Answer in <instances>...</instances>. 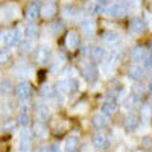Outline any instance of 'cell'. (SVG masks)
<instances>
[{
    "instance_id": "6da1fadb",
    "label": "cell",
    "mask_w": 152,
    "mask_h": 152,
    "mask_svg": "<svg viewBox=\"0 0 152 152\" xmlns=\"http://www.w3.org/2000/svg\"><path fill=\"white\" fill-rule=\"evenodd\" d=\"M20 17V6L14 2H8L0 6V23L8 24Z\"/></svg>"
},
{
    "instance_id": "7a4b0ae2",
    "label": "cell",
    "mask_w": 152,
    "mask_h": 152,
    "mask_svg": "<svg viewBox=\"0 0 152 152\" xmlns=\"http://www.w3.org/2000/svg\"><path fill=\"white\" fill-rule=\"evenodd\" d=\"M24 38V32H23V26H15L12 31H8L5 32V37H3V43L8 46V47H15L18 46Z\"/></svg>"
},
{
    "instance_id": "3957f363",
    "label": "cell",
    "mask_w": 152,
    "mask_h": 152,
    "mask_svg": "<svg viewBox=\"0 0 152 152\" xmlns=\"http://www.w3.org/2000/svg\"><path fill=\"white\" fill-rule=\"evenodd\" d=\"M50 59H52V53H50V49L47 46L41 44L40 47H37V50H35V61L38 62V64L46 66V64H49V62H52Z\"/></svg>"
},
{
    "instance_id": "277c9868",
    "label": "cell",
    "mask_w": 152,
    "mask_h": 152,
    "mask_svg": "<svg viewBox=\"0 0 152 152\" xmlns=\"http://www.w3.org/2000/svg\"><path fill=\"white\" fill-rule=\"evenodd\" d=\"M31 143H32V135L31 131L24 128L18 137V152H29L31 149Z\"/></svg>"
},
{
    "instance_id": "5b68a950",
    "label": "cell",
    "mask_w": 152,
    "mask_h": 152,
    "mask_svg": "<svg viewBox=\"0 0 152 152\" xmlns=\"http://www.w3.org/2000/svg\"><path fill=\"white\" fill-rule=\"evenodd\" d=\"M14 91H15V96L20 100H28L31 97V94H32V88H31V85H29L28 81H21L20 84L15 85V90Z\"/></svg>"
},
{
    "instance_id": "8992f818",
    "label": "cell",
    "mask_w": 152,
    "mask_h": 152,
    "mask_svg": "<svg viewBox=\"0 0 152 152\" xmlns=\"http://www.w3.org/2000/svg\"><path fill=\"white\" fill-rule=\"evenodd\" d=\"M14 73L20 78H31L32 73H34V69L28 64V62H20L14 67Z\"/></svg>"
},
{
    "instance_id": "52a82bcc",
    "label": "cell",
    "mask_w": 152,
    "mask_h": 152,
    "mask_svg": "<svg viewBox=\"0 0 152 152\" xmlns=\"http://www.w3.org/2000/svg\"><path fill=\"white\" fill-rule=\"evenodd\" d=\"M91 143L94 149H105L108 146V137L104 132H96L91 138Z\"/></svg>"
},
{
    "instance_id": "ba28073f",
    "label": "cell",
    "mask_w": 152,
    "mask_h": 152,
    "mask_svg": "<svg viewBox=\"0 0 152 152\" xmlns=\"http://www.w3.org/2000/svg\"><path fill=\"white\" fill-rule=\"evenodd\" d=\"M49 129H47V125L43 122V120H37L34 123V128H32V134L37 137V138H44L47 135Z\"/></svg>"
},
{
    "instance_id": "9c48e42d",
    "label": "cell",
    "mask_w": 152,
    "mask_h": 152,
    "mask_svg": "<svg viewBox=\"0 0 152 152\" xmlns=\"http://www.w3.org/2000/svg\"><path fill=\"white\" fill-rule=\"evenodd\" d=\"M117 110V102L116 99H107L104 100V104L100 105V113H104L105 116H111V114H114Z\"/></svg>"
},
{
    "instance_id": "30bf717a",
    "label": "cell",
    "mask_w": 152,
    "mask_h": 152,
    "mask_svg": "<svg viewBox=\"0 0 152 152\" xmlns=\"http://www.w3.org/2000/svg\"><path fill=\"white\" fill-rule=\"evenodd\" d=\"M56 12V6L53 2H46L41 8H40V14L43 18H52Z\"/></svg>"
},
{
    "instance_id": "8fae6325",
    "label": "cell",
    "mask_w": 152,
    "mask_h": 152,
    "mask_svg": "<svg viewBox=\"0 0 152 152\" xmlns=\"http://www.w3.org/2000/svg\"><path fill=\"white\" fill-rule=\"evenodd\" d=\"M79 145V135L78 134H72L66 138V142H64V149L66 152H75L76 148H78Z\"/></svg>"
},
{
    "instance_id": "7c38bea8",
    "label": "cell",
    "mask_w": 152,
    "mask_h": 152,
    "mask_svg": "<svg viewBox=\"0 0 152 152\" xmlns=\"http://www.w3.org/2000/svg\"><path fill=\"white\" fill-rule=\"evenodd\" d=\"M78 46H79V37H78V34L70 31L67 34V37H66V47L69 50H76Z\"/></svg>"
},
{
    "instance_id": "4fadbf2b",
    "label": "cell",
    "mask_w": 152,
    "mask_h": 152,
    "mask_svg": "<svg viewBox=\"0 0 152 152\" xmlns=\"http://www.w3.org/2000/svg\"><path fill=\"white\" fill-rule=\"evenodd\" d=\"M82 76L87 79V81H94L96 76H97V70L93 64H90V62H87V64H84L82 67Z\"/></svg>"
},
{
    "instance_id": "5bb4252c",
    "label": "cell",
    "mask_w": 152,
    "mask_h": 152,
    "mask_svg": "<svg viewBox=\"0 0 152 152\" xmlns=\"http://www.w3.org/2000/svg\"><path fill=\"white\" fill-rule=\"evenodd\" d=\"M35 114H37V119L38 120H47L49 119V107L44 104V102H38L37 107H35Z\"/></svg>"
},
{
    "instance_id": "9a60e30c",
    "label": "cell",
    "mask_w": 152,
    "mask_h": 152,
    "mask_svg": "<svg viewBox=\"0 0 152 152\" xmlns=\"http://www.w3.org/2000/svg\"><path fill=\"white\" fill-rule=\"evenodd\" d=\"M38 14H40V6H38V3H37V2H31V3L26 6V12H24L26 18L32 21V20L37 18Z\"/></svg>"
},
{
    "instance_id": "2e32d148",
    "label": "cell",
    "mask_w": 152,
    "mask_h": 152,
    "mask_svg": "<svg viewBox=\"0 0 152 152\" xmlns=\"http://www.w3.org/2000/svg\"><path fill=\"white\" fill-rule=\"evenodd\" d=\"M81 31H82V34L85 35V37H91L93 34H94V31H96V26H94V21L93 20H82V23H81Z\"/></svg>"
},
{
    "instance_id": "e0dca14e",
    "label": "cell",
    "mask_w": 152,
    "mask_h": 152,
    "mask_svg": "<svg viewBox=\"0 0 152 152\" xmlns=\"http://www.w3.org/2000/svg\"><path fill=\"white\" fill-rule=\"evenodd\" d=\"M56 90L61 94H69L72 91V85H70V78H61L56 82Z\"/></svg>"
},
{
    "instance_id": "ac0fdd59",
    "label": "cell",
    "mask_w": 152,
    "mask_h": 152,
    "mask_svg": "<svg viewBox=\"0 0 152 152\" xmlns=\"http://www.w3.org/2000/svg\"><path fill=\"white\" fill-rule=\"evenodd\" d=\"M108 125V116H105L104 113H99L93 117V126L96 129H102Z\"/></svg>"
},
{
    "instance_id": "d6986e66",
    "label": "cell",
    "mask_w": 152,
    "mask_h": 152,
    "mask_svg": "<svg viewBox=\"0 0 152 152\" xmlns=\"http://www.w3.org/2000/svg\"><path fill=\"white\" fill-rule=\"evenodd\" d=\"M23 32H24V38L26 40H35L37 38V35H38V29H37V26L34 23H29V24H26V26L23 28Z\"/></svg>"
},
{
    "instance_id": "ffe728a7",
    "label": "cell",
    "mask_w": 152,
    "mask_h": 152,
    "mask_svg": "<svg viewBox=\"0 0 152 152\" xmlns=\"http://www.w3.org/2000/svg\"><path fill=\"white\" fill-rule=\"evenodd\" d=\"M49 34L52 35V37H56V35H59L61 34V31L64 29V23H62L61 20H56V21H53L52 24H49Z\"/></svg>"
},
{
    "instance_id": "44dd1931",
    "label": "cell",
    "mask_w": 152,
    "mask_h": 152,
    "mask_svg": "<svg viewBox=\"0 0 152 152\" xmlns=\"http://www.w3.org/2000/svg\"><path fill=\"white\" fill-rule=\"evenodd\" d=\"M11 91H12V81L11 79L0 81V96H8Z\"/></svg>"
},
{
    "instance_id": "7402d4cb",
    "label": "cell",
    "mask_w": 152,
    "mask_h": 152,
    "mask_svg": "<svg viewBox=\"0 0 152 152\" xmlns=\"http://www.w3.org/2000/svg\"><path fill=\"white\" fill-rule=\"evenodd\" d=\"M62 15H64V18H67V20H73V18H78L79 12L73 6H64L62 8Z\"/></svg>"
},
{
    "instance_id": "603a6c76",
    "label": "cell",
    "mask_w": 152,
    "mask_h": 152,
    "mask_svg": "<svg viewBox=\"0 0 152 152\" xmlns=\"http://www.w3.org/2000/svg\"><path fill=\"white\" fill-rule=\"evenodd\" d=\"M55 94H56V91L52 85H44L41 88V97L46 99V100L47 99H55Z\"/></svg>"
},
{
    "instance_id": "cb8c5ba5",
    "label": "cell",
    "mask_w": 152,
    "mask_h": 152,
    "mask_svg": "<svg viewBox=\"0 0 152 152\" xmlns=\"http://www.w3.org/2000/svg\"><path fill=\"white\" fill-rule=\"evenodd\" d=\"M29 120H31V117H29L28 110H21L18 113V116H17V123H20L21 126H26L29 123Z\"/></svg>"
},
{
    "instance_id": "d4e9b609",
    "label": "cell",
    "mask_w": 152,
    "mask_h": 152,
    "mask_svg": "<svg viewBox=\"0 0 152 152\" xmlns=\"http://www.w3.org/2000/svg\"><path fill=\"white\" fill-rule=\"evenodd\" d=\"M18 46H20V52H21V53H29V52H32L34 41H32V40H23Z\"/></svg>"
},
{
    "instance_id": "484cf974",
    "label": "cell",
    "mask_w": 152,
    "mask_h": 152,
    "mask_svg": "<svg viewBox=\"0 0 152 152\" xmlns=\"http://www.w3.org/2000/svg\"><path fill=\"white\" fill-rule=\"evenodd\" d=\"M91 56H93L96 61H102L104 56H105V50H104V47H94V49L91 50Z\"/></svg>"
},
{
    "instance_id": "4316f807",
    "label": "cell",
    "mask_w": 152,
    "mask_h": 152,
    "mask_svg": "<svg viewBox=\"0 0 152 152\" xmlns=\"http://www.w3.org/2000/svg\"><path fill=\"white\" fill-rule=\"evenodd\" d=\"M87 108H88V105H87L85 102H78V104L72 108V113H73V114H82V113L87 111Z\"/></svg>"
},
{
    "instance_id": "83f0119b",
    "label": "cell",
    "mask_w": 152,
    "mask_h": 152,
    "mask_svg": "<svg viewBox=\"0 0 152 152\" xmlns=\"http://www.w3.org/2000/svg\"><path fill=\"white\" fill-rule=\"evenodd\" d=\"M9 61H11L9 50H0V66H6Z\"/></svg>"
},
{
    "instance_id": "f1b7e54d",
    "label": "cell",
    "mask_w": 152,
    "mask_h": 152,
    "mask_svg": "<svg viewBox=\"0 0 152 152\" xmlns=\"http://www.w3.org/2000/svg\"><path fill=\"white\" fill-rule=\"evenodd\" d=\"M142 31H143V23H142L140 20H134V21L131 23V32L140 34Z\"/></svg>"
},
{
    "instance_id": "f546056e",
    "label": "cell",
    "mask_w": 152,
    "mask_h": 152,
    "mask_svg": "<svg viewBox=\"0 0 152 152\" xmlns=\"http://www.w3.org/2000/svg\"><path fill=\"white\" fill-rule=\"evenodd\" d=\"M12 107L8 102H0V116H9Z\"/></svg>"
},
{
    "instance_id": "4dcf8cb0",
    "label": "cell",
    "mask_w": 152,
    "mask_h": 152,
    "mask_svg": "<svg viewBox=\"0 0 152 152\" xmlns=\"http://www.w3.org/2000/svg\"><path fill=\"white\" fill-rule=\"evenodd\" d=\"M125 126L128 129H134L135 126H137V119L134 117V116H128L126 117V123H125Z\"/></svg>"
},
{
    "instance_id": "1f68e13d",
    "label": "cell",
    "mask_w": 152,
    "mask_h": 152,
    "mask_svg": "<svg viewBox=\"0 0 152 152\" xmlns=\"http://www.w3.org/2000/svg\"><path fill=\"white\" fill-rule=\"evenodd\" d=\"M107 14L108 15H120V6L117 5H111L107 8Z\"/></svg>"
},
{
    "instance_id": "d6a6232c",
    "label": "cell",
    "mask_w": 152,
    "mask_h": 152,
    "mask_svg": "<svg viewBox=\"0 0 152 152\" xmlns=\"http://www.w3.org/2000/svg\"><path fill=\"white\" fill-rule=\"evenodd\" d=\"M15 123H17V122H14V120H6V122H3V125H2V129H3V131H14V129H15Z\"/></svg>"
},
{
    "instance_id": "836d02e7",
    "label": "cell",
    "mask_w": 152,
    "mask_h": 152,
    "mask_svg": "<svg viewBox=\"0 0 152 152\" xmlns=\"http://www.w3.org/2000/svg\"><path fill=\"white\" fill-rule=\"evenodd\" d=\"M116 40H117V34H114V32H107L104 35V41L107 43H114Z\"/></svg>"
},
{
    "instance_id": "e575fe53",
    "label": "cell",
    "mask_w": 152,
    "mask_h": 152,
    "mask_svg": "<svg viewBox=\"0 0 152 152\" xmlns=\"http://www.w3.org/2000/svg\"><path fill=\"white\" fill-rule=\"evenodd\" d=\"M142 55H143V50H142L140 47H137V49L132 50V59H134V61H138V59L142 58Z\"/></svg>"
},
{
    "instance_id": "d590c367",
    "label": "cell",
    "mask_w": 152,
    "mask_h": 152,
    "mask_svg": "<svg viewBox=\"0 0 152 152\" xmlns=\"http://www.w3.org/2000/svg\"><path fill=\"white\" fill-rule=\"evenodd\" d=\"M142 67H138V66H134L132 69H131V75L132 76H135V78H140V76H142Z\"/></svg>"
},
{
    "instance_id": "8d00e7d4",
    "label": "cell",
    "mask_w": 152,
    "mask_h": 152,
    "mask_svg": "<svg viewBox=\"0 0 152 152\" xmlns=\"http://www.w3.org/2000/svg\"><path fill=\"white\" fill-rule=\"evenodd\" d=\"M47 152H61V149H59V146L58 145H50V146H47Z\"/></svg>"
},
{
    "instance_id": "74e56055",
    "label": "cell",
    "mask_w": 152,
    "mask_h": 152,
    "mask_svg": "<svg viewBox=\"0 0 152 152\" xmlns=\"http://www.w3.org/2000/svg\"><path fill=\"white\" fill-rule=\"evenodd\" d=\"M35 152H47V146H40V148H37Z\"/></svg>"
},
{
    "instance_id": "f35d334b",
    "label": "cell",
    "mask_w": 152,
    "mask_h": 152,
    "mask_svg": "<svg viewBox=\"0 0 152 152\" xmlns=\"http://www.w3.org/2000/svg\"><path fill=\"white\" fill-rule=\"evenodd\" d=\"M62 122H64V120H61V125L58 126V128H56V129H59V128H61V129H64V125H62ZM53 123H58V119H55V120L52 122V125H53Z\"/></svg>"
},
{
    "instance_id": "ab89813d",
    "label": "cell",
    "mask_w": 152,
    "mask_h": 152,
    "mask_svg": "<svg viewBox=\"0 0 152 152\" xmlns=\"http://www.w3.org/2000/svg\"><path fill=\"white\" fill-rule=\"evenodd\" d=\"M3 37H5V32L0 31V43H3Z\"/></svg>"
},
{
    "instance_id": "60d3db41",
    "label": "cell",
    "mask_w": 152,
    "mask_h": 152,
    "mask_svg": "<svg viewBox=\"0 0 152 152\" xmlns=\"http://www.w3.org/2000/svg\"><path fill=\"white\" fill-rule=\"evenodd\" d=\"M94 2H96V3H104L105 0H94Z\"/></svg>"
},
{
    "instance_id": "b9f144b4",
    "label": "cell",
    "mask_w": 152,
    "mask_h": 152,
    "mask_svg": "<svg viewBox=\"0 0 152 152\" xmlns=\"http://www.w3.org/2000/svg\"><path fill=\"white\" fill-rule=\"evenodd\" d=\"M64 2H70V0H64Z\"/></svg>"
}]
</instances>
